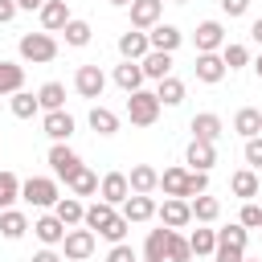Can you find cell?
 <instances>
[{
	"label": "cell",
	"instance_id": "1",
	"mask_svg": "<svg viewBox=\"0 0 262 262\" xmlns=\"http://www.w3.org/2000/svg\"><path fill=\"white\" fill-rule=\"evenodd\" d=\"M160 98H156V90H135V94H127V119L135 123V127H151L156 119H160Z\"/></svg>",
	"mask_w": 262,
	"mask_h": 262
},
{
	"label": "cell",
	"instance_id": "2",
	"mask_svg": "<svg viewBox=\"0 0 262 262\" xmlns=\"http://www.w3.org/2000/svg\"><path fill=\"white\" fill-rule=\"evenodd\" d=\"M57 180H49V176H29L25 184H20V201H29V205H37V209H53L57 205Z\"/></svg>",
	"mask_w": 262,
	"mask_h": 262
},
{
	"label": "cell",
	"instance_id": "3",
	"mask_svg": "<svg viewBox=\"0 0 262 262\" xmlns=\"http://www.w3.org/2000/svg\"><path fill=\"white\" fill-rule=\"evenodd\" d=\"M20 57L33 61V66H45V61L57 57V41H53L49 33H25V37H20Z\"/></svg>",
	"mask_w": 262,
	"mask_h": 262
},
{
	"label": "cell",
	"instance_id": "4",
	"mask_svg": "<svg viewBox=\"0 0 262 262\" xmlns=\"http://www.w3.org/2000/svg\"><path fill=\"white\" fill-rule=\"evenodd\" d=\"M156 217H160L164 229H184V225L192 221L188 201H180V196H164V205H156Z\"/></svg>",
	"mask_w": 262,
	"mask_h": 262
},
{
	"label": "cell",
	"instance_id": "5",
	"mask_svg": "<svg viewBox=\"0 0 262 262\" xmlns=\"http://www.w3.org/2000/svg\"><path fill=\"white\" fill-rule=\"evenodd\" d=\"M49 168H53L57 180H70V176L82 168V156H78L74 147H66V143H53V147H49Z\"/></svg>",
	"mask_w": 262,
	"mask_h": 262
},
{
	"label": "cell",
	"instance_id": "6",
	"mask_svg": "<svg viewBox=\"0 0 262 262\" xmlns=\"http://www.w3.org/2000/svg\"><path fill=\"white\" fill-rule=\"evenodd\" d=\"M119 221V213H115V205H106V201H94V205H86V213H82V225L90 229V233H106L111 225Z\"/></svg>",
	"mask_w": 262,
	"mask_h": 262
},
{
	"label": "cell",
	"instance_id": "7",
	"mask_svg": "<svg viewBox=\"0 0 262 262\" xmlns=\"http://www.w3.org/2000/svg\"><path fill=\"white\" fill-rule=\"evenodd\" d=\"M102 86H106V74H102L98 66H78L74 90H78L82 98H102Z\"/></svg>",
	"mask_w": 262,
	"mask_h": 262
},
{
	"label": "cell",
	"instance_id": "8",
	"mask_svg": "<svg viewBox=\"0 0 262 262\" xmlns=\"http://www.w3.org/2000/svg\"><path fill=\"white\" fill-rule=\"evenodd\" d=\"M61 250H66V258H70V262H82V258H90V254H94V233H90V229H66Z\"/></svg>",
	"mask_w": 262,
	"mask_h": 262
},
{
	"label": "cell",
	"instance_id": "9",
	"mask_svg": "<svg viewBox=\"0 0 262 262\" xmlns=\"http://www.w3.org/2000/svg\"><path fill=\"white\" fill-rule=\"evenodd\" d=\"M131 29H156L160 25V12H164V0H131Z\"/></svg>",
	"mask_w": 262,
	"mask_h": 262
},
{
	"label": "cell",
	"instance_id": "10",
	"mask_svg": "<svg viewBox=\"0 0 262 262\" xmlns=\"http://www.w3.org/2000/svg\"><path fill=\"white\" fill-rule=\"evenodd\" d=\"M70 20L74 16H70V4L66 0H45L41 4V33H61Z\"/></svg>",
	"mask_w": 262,
	"mask_h": 262
},
{
	"label": "cell",
	"instance_id": "11",
	"mask_svg": "<svg viewBox=\"0 0 262 262\" xmlns=\"http://www.w3.org/2000/svg\"><path fill=\"white\" fill-rule=\"evenodd\" d=\"M41 131H45L53 143H66V139L74 135V115H70V111H45Z\"/></svg>",
	"mask_w": 262,
	"mask_h": 262
},
{
	"label": "cell",
	"instance_id": "12",
	"mask_svg": "<svg viewBox=\"0 0 262 262\" xmlns=\"http://www.w3.org/2000/svg\"><path fill=\"white\" fill-rule=\"evenodd\" d=\"M98 196H102L106 205H123V201L131 196V184H127V172H106V176L98 180Z\"/></svg>",
	"mask_w": 262,
	"mask_h": 262
},
{
	"label": "cell",
	"instance_id": "13",
	"mask_svg": "<svg viewBox=\"0 0 262 262\" xmlns=\"http://www.w3.org/2000/svg\"><path fill=\"white\" fill-rule=\"evenodd\" d=\"M225 45V25L221 20H201L196 25V53H217Z\"/></svg>",
	"mask_w": 262,
	"mask_h": 262
},
{
	"label": "cell",
	"instance_id": "14",
	"mask_svg": "<svg viewBox=\"0 0 262 262\" xmlns=\"http://www.w3.org/2000/svg\"><path fill=\"white\" fill-rule=\"evenodd\" d=\"M119 53H123V61H143V57L151 53V41H147V33H139V29H127V33L119 37Z\"/></svg>",
	"mask_w": 262,
	"mask_h": 262
},
{
	"label": "cell",
	"instance_id": "15",
	"mask_svg": "<svg viewBox=\"0 0 262 262\" xmlns=\"http://www.w3.org/2000/svg\"><path fill=\"white\" fill-rule=\"evenodd\" d=\"M184 164H188V172H209V168L217 164V147H213V143L192 139V143H188V151H184Z\"/></svg>",
	"mask_w": 262,
	"mask_h": 262
},
{
	"label": "cell",
	"instance_id": "16",
	"mask_svg": "<svg viewBox=\"0 0 262 262\" xmlns=\"http://www.w3.org/2000/svg\"><path fill=\"white\" fill-rule=\"evenodd\" d=\"M127 184H131V192H139V196H151V192L160 188V172H156L151 164H135V168L127 172Z\"/></svg>",
	"mask_w": 262,
	"mask_h": 262
},
{
	"label": "cell",
	"instance_id": "17",
	"mask_svg": "<svg viewBox=\"0 0 262 262\" xmlns=\"http://www.w3.org/2000/svg\"><path fill=\"white\" fill-rule=\"evenodd\" d=\"M151 217H156V201H151V196L131 192V196L123 201V221H127V225H131V221L139 225V221H151Z\"/></svg>",
	"mask_w": 262,
	"mask_h": 262
},
{
	"label": "cell",
	"instance_id": "18",
	"mask_svg": "<svg viewBox=\"0 0 262 262\" xmlns=\"http://www.w3.org/2000/svg\"><path fill=\"white\" fill-rule=\"evenodd\" d=\"M147 41H151V49H160V53H176L180 41H184V33H180L176 25H156V29L147 33Z\"/></svg>",
	"mask_w": 262,
	"mask_h": 262
},
{
	"label": "cell",
	"instance_id": "19",
	"mask_svg": "<svg viewBox=\"0 0 262 262\" xmlns=\"http://www.w3.org/2000/svg\"><path fill=\"white\" fill-rule=\"evenodd\" d=\"M196 78L201 82H209V86H217L221 78H225V61H221V53H196Z\"/></svg>",
	"mask_w": 262,
	"mask_h": 262
},
{
	"label": "cell",
	"instance_id": "20",
	"mask_svg": "<svg viewBox=\"0 0 262 262\" xmlns=\"http://www.w3.org/2000/svg\"><path fill=\"white\" fill-rule=\"evenodd\" d=\"M188 213H192V221L213 225V221L221 217V201H217V196H209V192H201V196H192V201H188Z\"/></svg>",
	"mask_w": 262,
	"mask_h": 262
},
{
	"label": "cell",
	"instance_id": "21",
	"mask_svg": "<svg viewBox=\"0 0 262 262\" xmlns=\"http://www.w3.org/2000/svg\"><path fill=\"white\" fill-rule=\"evenodd\" d=\"M33 233H37V242H41V246H61L66 225H61L53 213H45V217H37V221H33Z\"/></svg>",
	"mask_w": 262,
	"mask_h": 262
},
{
	"label": "cell",
	"instance_id": "22",
	"mask_svg": "<svg viewBox=\"0 0 262 262\" xmlns=\"http://www.w3.org/2000/svg\"><path fill=\"white\" fill-rule=\"evenodd\" d=\"M139 70H143V78H151V82H164V78L172 74V53H160V49H151V53L139 61Z\"/></svg>",
	"mask_w": 262,
	"mask_h": 262
},
{
	"label": "cell",
	"instance_id": "23",
	"mask_svg": "<svg viewBox=\"0 0 262 262\" xmlns=\"http://www.w3.org/2000/svg\"><path fill=\"white\" fill-rule=\"evenodd\" d=\"M192 139H201V143H217V139H221V119H217L213 111L192 115Z\"/></svg>",
	"mask_w": 262,
	"mask_h": 262
},
{
	"label": "cell",
	"instance_id": "24",
	"mask_svg": "<svg viewBox=\"0 0 262 262\" xmlns=\"http://www.w3.org/2000/svg\"><path fill=\"white\" fill-rule=\"evenodd\" d=\"M82 213H86V205H82L78 196H57V205H53V217H57L66 229L82 225Z\"/></svg>",
	"mask_w": 262,
	"mask_h": 262
},
{
	"label": "cell",
	"instance_id": "25",
	"mask_svg": "<svg viewBox=\"0 0 262 262\" xmlns=\"http://www.w3.org/2000/svg\"><path fill=\"white\" fill-rule=\"evenodd\" d=\"M168 242H172V229H151L147 242H143V258L147 262H168Z\"/></svg>",
	"mask_w": 262,
	"mask_h": 262
},
{
	"label": "cell",
	"instance_id": "26",
	"mask_svg": "<svg viewBox=\"0 0 262 262\" xmlns=\"http://www.w3.org/2000/svg\"><path fill=\"white\" fill-rule=\"evenodd\" d=\"M229 188H233V196L254 201L262 184H258V172H254V168H242V172H233V176H229Z\"/></svg>",
	"mask_w": 262,
	"mask_h": 262
},
{
	"label": "cell",
	"instance_id": "27",
	"mask_svg": "<svg viewBox=\"0 0 262 262\" xmlns=\"http://www.w3.org/2000/svg\"><path fill=\"white\" fill-rule=\"evenodd\" d=\"M0 233H4L8 242L25 237V233H29V217H25L20 209H0Z\"/></svg>",
	"mask_w": 262,
	"mask_h": 262
},
{
	"label": "cell",
	"instance_id": "28",
	"mask_svg": "<svg viewBox=\"0 0 262 262\" xmlns=\"http://www.w3.org/2000/svg\"><path fill=\"white\" fill-rule=\"evenodd\" d=\"M233 131L246 135V139L262 135V111H258V106H242V111L233 115Z\"/></svg>",
	"mask_w": 262,
	"mask_h": 262
},
{
	"label": "cell",
	"instance_id": "29",
	"mask_svg": "<svg viewBox=\"0 0 262 262\" xmlns=\"http://www.w3.org/2000/svg\"><path fill=\"white\" fill-rule=\"evenodd\" d=\"M115 82H119L127 94L143 90V70H139V61H123V66H115Z\"/></svg>",
	"mask_w": 262,
	"mask_h": 262
},
{
	"label": "cell",
	"instance_id": "30",
	"mask_svg": "<svg viewBox=\"0 0 262 262\" xmlns=\"http://www.w3.org/2000/svg\"><path fill=\"white\" fill-rule=\"evenodd\" d=\"M156 98H160V106H180L184 102V82L168 74L164 82H156Z\"/></svg>",
	"mask_w": 262,
	"mask_h": 262
},
{
	"label": "cell",
	"instance_id": "31",
	"mask_svg": "<svg viewBox=\"0 0 262 262\" xmlns=\"http://www.w3.org/2000/svg\"><path fill=\"white\" fill-rule=\"evenodd\" d=\"M160 188H164V196H180V201H184V188H188V168H164Z\"/></svg>",
	"mask_w": 262,
	"mask_h": 262
},
{
	"label": "cell",
	"instance_id": "32",
	"mask_svg": "<svg viewBox=\"0 0 262 262\" xmlns=\"http://www.w3.org/2000/svg\"><path fill=\"white\" fill-rule=\"evenodd\" d=\"M16 90H25V66L0 61V94H16Z\"/></svg>",
	"mask_w": 262,
	"mask_h": 262
},
{
	"label": "cell",
	"instance_id": "33",
	"mask_svg": "<svg viewBox=\"0 0 262 262\" xmlns=\"http://www.w3.org/2000/svg\"><path fill=\"white\" fill-rule=\"evenodd\" d=\"M37 102H41V111H66V86L61 82H45L37 90Z\"/></svg>",
	"mask_w": 262,
	"mask_h": 262
},
{
	"label": "cell",
	"instance_id": "34",
	"mask_svg": "<svg viewBox=\"0 0 262 262\" xmlns=\"http://www.w3.org/2000/svg\"><path fill=\"white\" fill-rule=\"evenodd\" d=\"M66 184H70V192H74V196H94V192H98V176H94L86 164H82V168H78Z\"/></svg>",
	"mask_w": 262,
	"mask_h": 262
},
{
	"label": "cell",
	"instance_id": "35",
	"mask_svg": "<svg viewBox=\"0 0 262 262\" xmlns=\"http://www.w3.org/2000/svg\"><path fill=\"white\" fill-rule=\"evenodd\" d=\"M90 131H98V135H115V131H119V115L106 111V106H90Z\"/></svg>",
	"mask_w": 262,
	"mask_h": 262
},
{
	"label": "cell",
	"instance_id": "36",
	"mask_svg": "<svg viewBox=\"0 0 262 262\" xmlns=\"http://www.w3.org/2000/svg\"><path fill=\"white\" fill-rule=\"evenodd\" d=\"M8 106H12V115H16V119H33V115L41 111V102H37V94H29V90H16Z\"/></svg>",
	"mask_w": 262,
	"mask_h": 262
},
{
	"label": "cell",
	"instance_id": "37",
	"mask_svg": "<svg viewBox=\"0 0 262 262\" xmlns=\"http://www.w3.org/2000/svg\"><path fill=\"white\" fill-rule=\"evenodd\" d=\"M188 250H192L196 258L213 254V250H217V229H192V237H188Z\"/></svg>",
	"mask_w": 262,
	"mask_h": 262
},
{
	"label": "cell",
	"instance_id": "38",
	"mask_svg": "<svg viewBox=\"0 0 262 262\" xmlns=\"http://www.w3.org/2000/svg\"><path fill=\"white\" fill-rule=\"evenodd\" d=\"M12 201H20V180L16 172H0V209H12Z\"/></svg>",
	"mask_w": 262,
	"mask_h": 262
},
{
	"label": "cell",
	"instance_id": "39",
	"mask_svg": "<svg viewBox=\"0 0 262 262\" xmlns=\"http://www.w3.org/2000/svg\"><path fill=\"white\" fill-rule=\"evenodd\" d=\"M61 33H66V45H74V49H82V45H90V33H94V29H90L86 20H70V25L61 29Z\"/></svg>",
	"mask_w": 262,
	"mask_h": 262
},
{
	"label": "cell",
	"instance_id": "40",
	"mask_svg": "<svg viewBox=\"0 0 262 262\" xmlns=\"http://www.w3.org/2000/svg\"><path fill=\"white\" fill-rule=\"evenodd\" d=\"M221 61H225V70H242V66L250 61V49H246V45L225 41V45H221Z\"/></svg>",
	"mask_w": 262,
	"mask_h": 262
},
{
	"label": "cell",
	"instance_id": "41",
	"mask_svg": "<svg viewBox=\"0 0 262 262\" xmlns=\"http://www.w3.org/2000/svg\"><path fill=\"white\" fill-rule=\"evenodd\" d=\"M237 225H242V229H262V205L246 201V205H242V217H237Z\"/></svg>",
	"mask_w": 262,
	"mask_h": 262
},
{
	"label": "cell",
	"instance_id": "42",
	"mask_svg": "<svg viewBox=\"0 0 262 262\" xmlns=\"http://www.w3.org/2000/svg\"><path fill=\"white\" fill-rule=\"evenodd\" d=\"M192 258V250H188V237H180L176 229H172V242H168V262H188Z\"/></svg>",
	"mask_w": 262,
	"mask_h": 262
},
{
	"label": "cell",
	"instance_id": "43",
	"mask_svg": "<svg viewBox=\"0 0 262 262\" xmlns=\"http://www.w3.org/2000/svg\"><path fill=\"white\" fill-rule=\"evenodd\" d=\"M242 258H246V250L229 246V242H217V250H213V262H242Z\"/></svg>",
	"mask_w": 262,
	"mask_h": 262
},
{
	"label": "cell",
	"instance_id": "44",
	"mask_svg": "<svg viewBox=\"0 0 262 262\" xmlns=\"http://www.w3.org/2000/svg\"><path fill=\"white\" fill-rule=\"evenodd\" d=\"M246 233H250V229L229 225V229H217V242H229V246H242V250H246Z\"/></svg>",
	"mask_w": 262,
	"mask_h": 262
},
{
	"label": "cell",
	"instance_id": "45",
	"mask_svg": "<svg viewBox=\"0 0 262 262\" xmlns=\"http://www.w3.org/2000/svg\"><path fill=\"white\" fill-rule=\"evenodd\" d=\"M246 164L258 172L262 168V135H254V139H246Z\"/></svg>",
	"mask_w": 262,
	"mask_h": 262
},
{
	"label": "cell",
	"instance_id": "46",
	"mask_svg": "<svg viewBox=\"0 0 262 262\" xmlns=\"http://www.w3.org/2000/svg\"><path fill=\"white\" fill-rule=\"evenodd\" d=\"M106 262H139V258H135V250H131L127 242H119V246H111V254H106Z\"/></svg>",
	"mask_w": 262,
	"mask_h": 262
},
{
	"label": "cell",
	"instance_id": "47",
	"mask_svg": "<svg viewBox=\"0 0 262 262\" xmlns=\"http://www.w3.org/2000/svg\"><path fill=\"white\" fill-rule=\"evenodd\" d=\"M246 8H250V0H221L225 16H246Z\"/></svg>",
	"mask_w": 262,
	"mask_h": 262
},
{
	"label": "cell",
	"instance_id": "48",
	"mask_svg": "<svg viewBox=\"0 0 262 262\" xmlns=\"http://www.w3.org/2000/svg\"><path fill=\"white\" fill-rule=\"evenodd\" d=\"M16 16V0H0V25H8Z\"/></svg>",
	"mask_w": 262,
	"mask_h": 262
},
{
	"label": "cell",
	"instance_id": "49",
	"mask_svg": "<svg viewBox=\"0 0 262 262\" xmlns=\"http://www.w3.org/2000/svg\"><path fill=\"white\" fill-rule=\"evenodd\" d=\"M29 262H61V258L53 254V246H45V250H37V254H33Z\"/></svg>",
	"mask_w": 262,
	"mask_h": 262
},
{
	"label": "cell",
	"instance_id": "50",
	"mask_svg": "<svg viewBox=\"0 0 262 262\" xmlns=\"http://www.w3.org/2000/svg\"><path fill=\"white\" fill-rule=\"evenodd\" d=\"M41 4H45V0H16V8H25V12H33V8L41 12Z\"/></svg>",
	"mask_w": 262,
	"mask_h": 262
},
{
	"label": "cell",
	"instance_id": "51",
	"mask_svg": "<svg viewBox=\"0 0 262 262\" xmlns=\"http://www.w3.org/2000/svg\"><path fill=\"white\" fill-rule=\"evenodd\" d=\"M250 37H254V41H258V45H262V16H258V20H254V25H250Z\"/></svg>",
	"mask_w": 262,
	"mask_h": 262
},
{
	"label": "cell",
	"instance_id": "52",
	"mask_svg": "<svg viewBox=\"0 0 262 262\" xmlns=\"http://www.w3.org/2000/svg\"><path fill=\"white\" fill-rule=\"evenodd\" d=\"M254 70H258V78H262V57H258V61H254Z\"/></svg>",
	"mask_w": 262,
	"mask_h": 262
},
{
	"label": "cell",
	"instance_id": "53",
	"mask_svg": "<svg viewBox=\"0 0 262 262\" xmlns=\"http://www.w3.org/2000/svg\"><path fill=\"white\" fill-rule=\"evenodd\" d=\"M111 4H119V8H127V4H131V0H111Z\"/></svg>",
	"mask_w": 262,
	"mask_h": 262
},
{
	"label": "cell",
	"instance_id": "54",
	"mask_svg": "<svg viewBox=\"0 0 262 262\" xmlns=\"http://www.w3.org/2000/svg\"><path fill=\"white\" fill-rule=\"evenodd\" d=\"M242 262H262V258H242Z\"/></svg>",
	"mask_w": 262,
	"mask_h": 262
},
{
	"label": "cell",
	"instance_id": "55",
	"mask_svg": "<svg viewBox=\"0 0 262 262\" xmlns=\"http://www.w3.org/2000/svg\"><path fill=\"white\" fill-rule=\"evenodd\" d=\"M172 4H188V0H172Z\"/></svg>",
	"mask_w": 262,
	"mask_h": 262
},
{
	"label": "cell",
	"instance_id": "56",
	"mask_svg": "<svg viewBox=\"0 0 262 262\" xmlns=\"http://www.w3.org/2000/svg\"><path fill=\"white\" fill-rule=\"evenodd\" d=\"M143 262H147V258H143Z\"/></svg>",
	"mask_w": 262,
	"mask_h": 262
}]
</instances>
